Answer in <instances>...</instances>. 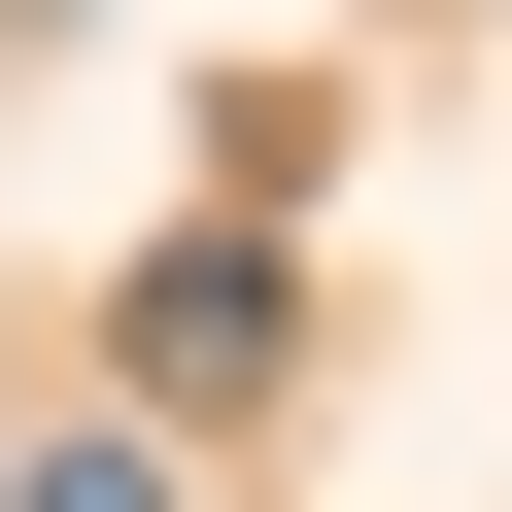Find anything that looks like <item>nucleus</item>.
I'll list each match as a JSON object with an SVG mask.
<instances>
[{"instance_id": "2", "label": "nucleus", "mask_w": 512, "mask_h": 512, "mask_svg": "<svg viewBox=\"0 0 512 512\" xmlns=\"http://www.w3.org/2000/svg\"><path fill=\"white\" fill-rule=\"evenodd\" d=\"M35 512H205V478H171V444H35Z\"/></svg>"}, {"instance_id": "1", "label": "nucleus", "mask_w": 512, "mask_h": 512, "mask_svg": "<svg viewBox=\"0 0 512 512\" xmlns=\"http://www.w3.org/2000/svg\"><path fill=\"white\" fill-rule=\"evenodd\" d=\"M137 376H171V410H239V376H274V274H239V239H171V274H137Z\"/></svg>"}]
</instances>
